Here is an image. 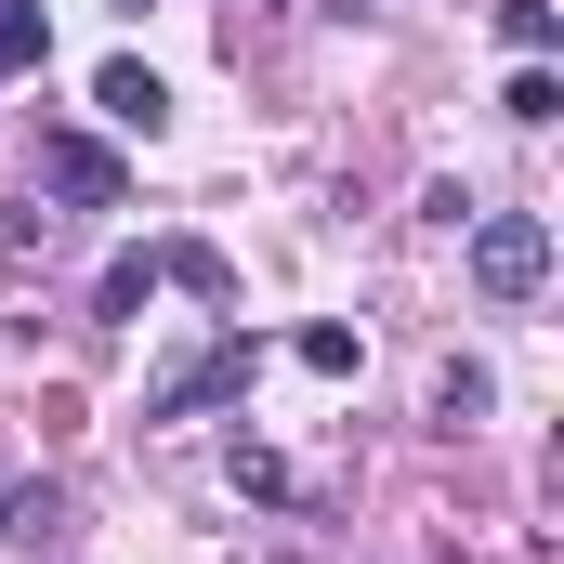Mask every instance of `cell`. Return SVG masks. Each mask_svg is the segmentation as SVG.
I'll use <instances>...</instances> for the list:
<instances>
[{
    "label": "cell",
    "mask_w": 564,
    "mask_h": 564,
    "mask_svg": "<svg viewBox=\"0 0 564 564\" xmlns=\"http://www.w3.org/2000/svg\"><path fill=\"white\" fill-rule=\"evenodd\" d=\"M250 368H263V341H250V328H210L197 355H171V368L144 381V421H197V408L250 394Z\"/></svg>",
    "instance_id": "1"
},
{
    "label": "cell",
    "mask_w": 564,
    "mask_h": 564,
    "mask_svg": "<svg viewBox=\"0 0 564 564\" xmlns=\"http://www.w3.org/2000/svg\"><path fill=\"white\" fill-rule=\"evenodd\" d=\"M552 276V224L539 210H473V289L486 302H539Z\"/></svg>",
    "instance_id": "2"
},
{
    "label": "cell",
    "mask_w": 564,
    "mask_h": 564,
    "mask_svg": "<svg viewBox=\"0 0 564 564\" xmlns=\"http://www.w3.org/2000/svg\"><path fill=\"white\" fill-rule=\"evenodd\" d=\"M40 184H53V197H79V210H119V197H132L119 144H93V132H40Z\"/></svg>",
    "instance_id": "3"
},
{
    "label": "cell",
    "mask_w": 564,
    "mask_h": 564,
    "mask_svg": "<svg viewBox=\"0 0 564 564\" xmlns=\"http://www.w3.org/2000/svg\"><path fill=\"white\" fill-rule=\"evenodd\" d=\"M93 106H106L119 132H158V119H171V93H158V66H106V79H93Z\"/></svg>",
    "instance_id": "4"
},
{
    "label": "cell",
    "mask_w": 564,
    "mask_h": 564,
    "mask_svg": "<svg viewBox=\"0 0 564 564\" xmlns=\"http://www.w3.org/2000/svg\"><path fill=\"white\" fill-rule=\"evenodd\" d=\"M144 302H158V250H119V263H106V289H93V328H132Z\"/></svg>",
    "instance_id": "5"
},
{
    "label": "cell",
    "mask_w": 564,
    "mask_h": 564,
    "mask_svg": "<svg viewBox=\"0 0 564 564\" xmlns=\"http://www.w3.org/2000/svg\"><path fill=\"white\" fill-rule=\"evenodd\" d=\"M158 276H171V289H197V302H237L224 250H197V237H171V250H158Z\"/></svg>",
    "instance_id": "6"
},
{
    "label": "cell",
    "mask_w": 564,
    "mask_h": 564,
    "mask_svg": "<svg viewBox=\"0 0 564 564\" xmlns=\"http://www.w3.org/2000/svg\"><path fill=\"white\" fill-rule=\"evenodd\" d=\"M499 40L525 53V66H552V40H564V13L552 0H499Z\"/></svg>",
    "instance_id": "7"
},
{
    "label": "cell",
    "mask_w": 564,
    "mask_h": 564,
    "mask_svg": "<svg viewBox=\"0 0 564 564\" xmlns=\"http://www.w3.org/2000/svg\"><path fill=\"white\" fill-rule=\"evenodd\" d=\"M302 368H315V381H355V368H368V341H355V328H328V315H315V328H302Z\"/></svg>",
    "instance_id": "8"
},
{
    "label": "cell",
    "mask_w": 564,
    "mask_h": 564,
    "mask_svg": "<svg viewBox=\"0 0 564 564\" xmlns=\"http://www.w3.org/2000/svg\"><path fill=\"white\" fill-rule=\"evenodd\" d=\"M499 106H512L525 132H552V119H564V79H552V66H512V93H499Z\"/></svg>",
    "instance_id": "9"
},
{
    "label": "cell",
    "mask_w": 564,
    "mask_h": 564,
    "mask_svg": "<svg viewBox=\"0 0 564 564\" xmlns=\"http://www.w3.org/2000/svg\"><path fill=\"white\" fill-rule=\"evenodd\" d=\"M53 53V26H40V0H0V66H40Z\"/></svg>",
    "instance_id": "10"
},
{
    "label": "cell",
    "mask_w": 564,
    "mask_h": 564,
    "mask_svg": "<svg viewBox=\"0 0 564 564\" xmlns=\"http://www.w3.org/2000/svg\"><path fill=\"white\" fill-rule=\"evenodd\" d=\"M224 473H237V499H289V459H263V446H237Z\"/></svg>",
    "instance_id": "11"
},
{
    "label": "cell",
    "mask_w": 564,
    "mask_h": 564,
    "mask_svg": "<svg viewBox=\"0 0 564 564\" xmlns=\"http://www.w3.org/2000/svg\"><path fill=\"white\" fill-rule=\"evenodd\" d=\"M119 13H144V0H119Z\"/></svg>",
    "instance_id": "12"
}]
</instances>
